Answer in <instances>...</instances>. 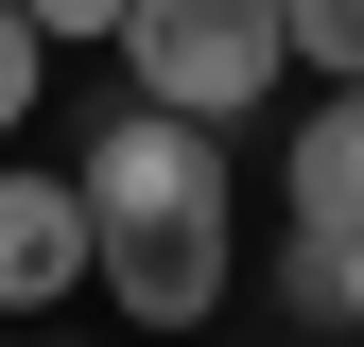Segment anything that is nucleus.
<instances>
[{"label": "nucleus", "instance_id": "obj_1", "mask_svg": "<svg viewBox=\"0 0 364 347\" xmlns=\"http://www.w3.org/2000/svg\"><path fill=\"white\" fill-rule=\"evenodd\" d=\"M70 191H87V278H105L139 330L191 347V330L225 313V243H243V208H225V122L122 105L105 139L70 156Z\"/></svg>", "mask_w": 364, "mask_h": 347}, {"label": "nucleus", "instance_id": "obj_2", "mask_svg": "<svg viewBox=\"0 0 364 347\" xmlns=\"http://www.w3.org/2000/svg\"><path fill=\"white\" fill-rule=\"evenodd\" d=\"M122 87L139 105H173V122H243V105H278V0H122Z\"/></svg>", "mask_w": 364, "mask_h": 347}, {"label": "nucleus", "instance_id": "obj_3", "mask_svg": "<svg viewBox=\"0 0 364 347\" xmlns=\"http://www.w3.org/2000/svg\"><path fill=\"white\" fill-rule=\"evenodd\" d=\"M87 295V191L70 174H0V313Z\"/></svg>", "mask_w": 364, "mask_h": 347}, {"label": "nucleus", "instance_id": "obj_4", "mask_svg": "<svg viewBox=\"0 0 364 347\" xmlns=\"http://www.w3.org/2000/svg\"><path fill=\"white\" fill-rule=\"evenodd\" d=\"M278 226H295V243H364V87H330V105L295 122V156H278Z\"/></svg>", "mask_w": 364, "mask_h": 347}, {"label": "nucleus", "instance_id": "obj_5", "mask_svg": "<svg viewBox=\"0 0 364 347\" xmlns=\"http://www.w3.org/2000/svg\"><path fill=\"white\" fill-rule=\"evenodd\" d=\"M278 35H295L330 87H364V0H278Z\"/></svg>", "mask_w": 364, "mask_h": 347}, {"label": "nucleus", "instance_id": "obj_6", "mask_svg": "<svg viewBox=\"0 0 364 347\" xmlns=\"http://www.w3.org/2000/svg\"><path fill=\"white\" fill-rule=\"evenodd\" d=\"M35 70H53V35H35L18 0H0V139H18V122H35Z\"/></svg>", "mask_w": 364, "mask_h": 347}, {"label": "nucleus", "instance_id": "obj_7", "mask_svg": "<svg viewBox=\"0 0 364 347\" xmlns=\"http://www.w3.org/2000/svg\"><path fill=\"white\" fill-rule=\"evenodd\" d=\"M35 35H122V0H18Z\"/></svg>", "mask_w": 364, "mask_h": 347}, {"label": "nucleus", "instance_id": "obj_8", "mask_svg": "<svg viewBox=\"0 0 364 347\" xmlns=\"http://www.w3.org/2000/svg\"><path fill=\"white\" fill-rule=\"evenodd\" d=\"M347 330H364V243H347Z\"/></svg>", "mask_w": 364, "mask_h": 347}, {"label": "nucleus", "instance_id": "obj_9", "mask_svg": "<svg viewBox=\"0 0 364 347\" xmlns=\"http://www.w3.org/2000/svg\"><path fill=\"white\" fill-rule=\"evenodd\" d=\"M0 347H35V330H0Z\"/></svg>", "mask_w": 364, "mask_h": 347}, {"label": "nucleus", "instance_id": "obj_10", "mask_svg": "<svg viewBox=\"0 0 364 347\" xmlns=\"http://www.w3.org/2000/svg\"><path fill=\"white\" fill-rule=\"evenodd\" d=\"M191 347H225V330H191Z\"/></svg>", "mask_w": 364, "mask_h": 347}]
</instances>
